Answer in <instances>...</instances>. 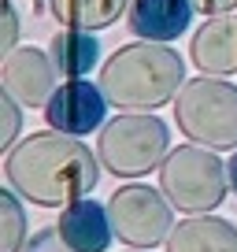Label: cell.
Listing matches in <instances>:
<instances>
[{
    "instance_id": "7a4b0ae2",
    "label": "cell",
    "mask_w": 237,
    "mask_h": 252,
    "mask_svg": "<svg viewBox=\"0 0 237 252\" xmlns=\"http://www.w3.org/2000/svg\"><path fill=\"white\" fill-rule=\"evenodd\" d=\"M182 56L159 41H134L108 56L100 67V89L118 111H156L185 86Z\"/></svg>"
},
{
    "instance_id": "3957f363",
    "label": "cell",
    "mask_w": 237,
    "mask_h": 252,
    "mask_svg": "<svg viewBox=\"0 0 237 252\" xmlns=\"http://www.w3.org/2000/svg\"><path fill=\"white\" fill-rule=\"evenodd\" d=\"M174 123L193 145L211 152L237 149V86L207 74L185 82L174 96Z\"/></svg>"
},
{
    "instance_id": "277c9868",
    "label": "cell",
    "mask_w": 237,
    "mask_h": 252,
    "mask_svg": "<svg viewBox=\"0 0 237 252\" xmlns=\"http://www.w3.org/2000/svg\"><path fill=\"white\" fill-rule=\"evenodd\" d=\"M171 152V126L148 111H122L100 126L96 156L115 178H141L152 167H163Z\"/></svg>"
},
{
    "instance_id": "52a82bcc",
    "label": "cell",
    "mask_w": 237,
    "mask_h": 252,
    "mask_svg": "<svg viewBox=\"0 0 237 252\" xmlns=\"http://www.w3.org/2000/svg\"><path fill=\"white\" fill-rule=\"evenodd\" d=\"M104 115H108V96L100 86H93L86 78L63 82L52 93V100L45 104V123L56 134H67V137L93 134L96 126H104Z\"/></svg>"
},
{
    "instance_id": "7c38bea8",
    "label": "cell",
    "mask_w": 237,
    "mask_h": 252,
    "mask_svg": "<svg viewBox=\"0 0 237 252\" xmlns=\"http://www.w3.org/2000/svg\"><path fill=\"white\" fill-rule=\"evenodd\" d=\"M167 252H237V226L219 215H189L171 230Z\"/></svg>"
},
{
    "instance_id": "8fae6325",
    "label": "cell",
    "mask_w": 237,
    "mask_h": 252,
    "mask_svg": "<svg viewBox=\"0 0 237 252\" xmlns=\"http://www.w3.org/2000/svg\"><path fill=\"white\" fill-rule=\"evenodd\" d=\"M126 19H130L134 37L167 45V41L182 37V33L189 30L193 4L189 0H134Z\"/></svg>"
},
{
    "instance_id": "9c48e42d",
    "label": "cell",
    "mask_w": 237,
    "mask_h": 252,
    "mask_svg": "<svg viewBox=\"0 0 237 252\" xmlns=\"http://www.w3.org/2000/svg\"><path fill=\"white\" fill-rule=\"evenodd\" d=\"M189 60L207 78H234L237 74V11L215 15L193 33Z\"/></svg>"
},
{
    "instance_id": "ba28073f",
    "label": "cell",
    "mask_w": 237,
    "mask_h": 252,
    "mask_svg": "<svg viewBox=\"0 0 237 252\" xmlns=\"http://www.w3.org/2000/svg\"><path fill=\"white\" fill-rule=\"evenodd\" d=\"M56 63L41 48H15L4 56V71H0V86L11 100H19L23 108H45L52 100L56 86Z\"/></svg>"
},
{
    "instance_id": "44dd1931",
    "label": "cell",
    "mask_w": 237,
    "mask_h": 252,
    "mask_svg": "<svg viewBox=\"0 0 237 252\" xmlns=\"http://www.w3.org/2000/svg\"><path fill=\"white\" fill-rule=\"evenodd\" d=\"M134 252H141V249H134Z\"/></svg>"
},
{
    "instance_id": "ac0fdd59",
    "label": "cell",
    "mask_w": 237,
    "mask_h": 252,
    "mask_svg": "<svg viewBox=\"0 0 237 252\" xmlns=\"http://www.w3.org/2000/svg\"><path fill=\"white\" fill-rule=\"evenodd\" d=\"M26 252H71V249L63 245L59 230H45V234H37L33 241H26Z\"/></svg>"
},
{
    "instance_id": "4fadbf2b",
    "label": "cell",
    "mask_w": 237,
    "mask_h": 252,
    "mask_svg": "<svg viewBox=\"0 0 237 252\" xmlns=\"http://www.w3.org/2000/svg\"><path fill=\"white\" fill-rule=\"evenodd\" d=\"M48 56H52L59 78L74 82V78H86L96 67V60H100V41L89 30H67L63 26V30L48 41Z\"/></svg>"
},
{
    "instance_id": "2e32d148",
    "label": "cell",
    "mask_w": 237,
    "mask_h": 252,
    "mask_svg": "<svg viewBox=\"0 0 237 252\" xmlns=\"http://www.w3.org/2000/svg\"><path fill=\"white\" fill-rule=\"evenodd\" d=\"M19 130H23V104L4 93L0 96V149L4 152L19 145Z\"/></svg>"
},
{
    "instance_id": "ffe728a7",
    "label": "cell",
    "mask_w": 237,
    "mask_h": 252,
    "mask_svg": "<svg viewBox=\"0 0 237 252\" xmlns=\"http://www.w3.org/2000/svg\"><path fill=\"white\" fill-rule=\"evenodd\" d=\"M226 174H230V189L237 193V149H234V156H230V163H226Z\"/></svg>"
},
{
    "instance_id": "9a60e30c",
    "label": "cell",
    "mask_w": 237,
    "mask_h": 252,
    "mask_svg": "<svg viewBox=\"0 0 237 252\" xmlns=\"http://www.w3.org/2000/svg\"><path fill=\"white\" fill-rule=\"evenodd\" d=\"M26 249V212L19 204L15 189L0 193V252H23Z\"/></svg>"
},
{
    "instance_id": "6da1fadb",
    "label": "cell",
    "mask_w": 237,
    "mask_h": 252,
    "mask_svg": "<svg viewBox=\"0 0 237 252\" xmlns=\"http://www.w3.org/2000/svg\"><path fill=\"white\" fill-rule=\"evenodd\" d=\"M4 178L8 189H15L30 204L67 208L96 189L100 156H93V149H86L78 137L45 130L19 141L4 156Z\"/></svg>"
},
{
    "instance_id": "8992f818",
    "label": "cell",
    "mask_w": 237,
    "mask_h": 252,
    "mask_svg": "<svg viewBox=\"0 0 237 252\" xmlns=\"http://www.w3.org/2000/svg\"><path fill=\"white\" fill-rule=\"evenodd\" d=\"M108 215L118 241L141 252L167 245V237L174 230L171 200L163 197V189H152V186H118L108 200Z\"/></svg>"
},
{
    "instance_id": "d6986e66",
    "label": "cell",
    "mask_w": 237,
    "mask_h": 252,
    "mask_svg": "<svg viewBox=\"0 0 237 252\" xmlns=\"http://www.w3.org/2000/svg\"><path fill=\"white\" fill-rule=\"evenodd\" d=\"M193 11H200V15L215 19V15H234L237 11V0H189Z\"/></svg>"
},
{
    "instance_id": "5b68a950",
    "label": "cell",
    "mask_w": 237,
    "mask_h": 252,
    "mask_svg": "<svg viewBox=\"0 0 237 252\" xmlns=\"http://www.w3.org/2000/svg\"><path fill=\"white\" fill-rule=\"evenodd\" d=\"M159 189L171 208L185 215H207L222 204L230 189V174L222 159L204 145H178L167 152L159 167Z\"/></svg>"
},
{
    "instance_id": "30bf717a",
    "label": "cell",
    "mask_w": 237,
    "mask_h": 252,
    "mask_svg": "<svg viewBox=\"0 0 237 252\" xmlns=\"http://www.w3.org/2000/svg\"><path fill=\"white\" fill-rule=\"evenodd\" d=\"M56 230H59V237H63V245L71 252H104L111 245V237H115L108 208H100L93 197H82L74 204H67Z\"/></svg>"
},
{
    "instance_id": "5bb4252c",
    "label": "cell",
    "mask_w": 237,
    "mask_h": 252,
    "mask_svg": "<svg viewBox=\"0 0 237 252\" xmlns=\"http://www.w3.org/2000/svg\"><path fill=\"white\" fill-rule=\"evenodd\" d=\"M134 0H48L56 23H63L67 30H104V26L118 23L122 11Z\"/></svg>"
},
{
    "instance_id": "e0dca14e",
    "label": "cell",
    "mask_w": 237,
    "mask_h": 252,
    "mask_svg": "<svg viewBox=\"0 0 237 252\" xmlns=\"http://www.w3.org/2000/svg\"><path fill=\"white\" fill-rule=\"evenodd\" d=\"M0 48H4V56L19 48V15L11 4H4V37H0Z\"/></svg>"
}]
</instances>
